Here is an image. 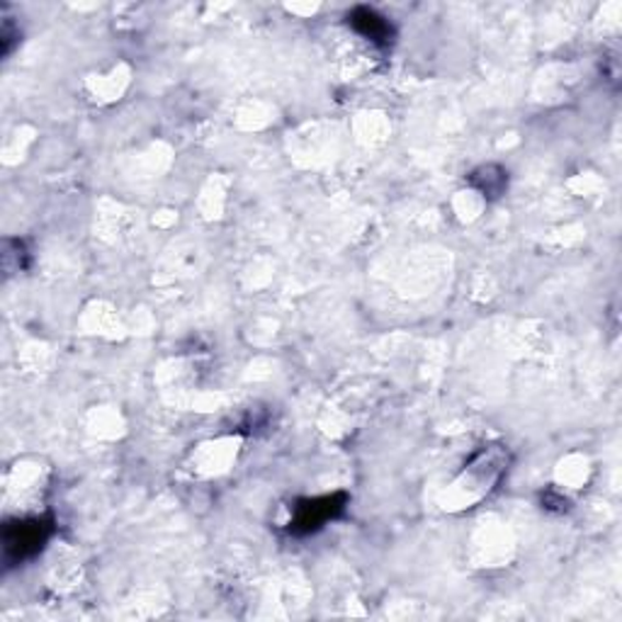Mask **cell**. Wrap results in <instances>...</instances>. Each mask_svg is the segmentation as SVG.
Wrapping results in <instances>:
<instances>
[{
  "label": "cell",
  "instance_id": "3",
  "mask_svg": "<svg viewBox=\"0 0 622 622\" xmlns=\"http://www.w3.org/2000/svg\"><path fill=\"white\" fill-rule=\"evenodd\" d=\"M350 22H353V27L360 32V35L370 37L372 42H392V27L389 22L380 18L375 10L370 8H358L353 10V15H350Z\"/></svg>",
  "mask_w": 622,
  "mask_h": 622
},
{
  "label": "cell",
  "instance_id": "1",
  "mask_svg": "<svg viewBox=\"0 0 622 622\" xmlns=\"http://www.w3.org/2000/svg\"><path fill=\"white\" fill-rule=\"evenodd\" d=\"M52 535V523L44 518H27L8 523L3 530V557L8 567L25 562L44 547Z\"/></svg>",
  "mask_w": 622,
  "mask_h": 622
},
{
  "label": "cell",
  "instance_id": "2",
  "mask_svg": "<svg viewBox=\"0 0 622 622\" xmlns=\"http://www.w3.org/2000/svg\"><path fill=\"white\" fill-rule=\"evenodd\" d=\"M346 504H348L346 494H331V496H321V499L299 501L297 508H294V518L290 523V530L297 535L314 533V530L324 528L336 516H341Z\"/></svg>",
  "mask_w": 622,
  "mask_h": 622
}]
</instances>
